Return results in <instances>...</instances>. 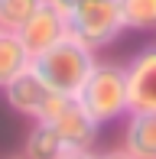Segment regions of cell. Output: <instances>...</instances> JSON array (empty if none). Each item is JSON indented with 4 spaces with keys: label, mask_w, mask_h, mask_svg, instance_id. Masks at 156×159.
<instances>
[{
    "label": "cell",
    "mask_w": 156,
    "mask_h": 159,
    "mask_svg": "<svg viewBox=\"0 0 156 159\" xmlns=\"http://www.w3.org/2000/svg\"><path fill=\"white\" fill-rule=\"evenodd\" d=\"M75 101L98 120L101 127H111L117 120H127L130 114V91H127V65L98 59L91 75L85 78Z\"/></svg>",
    "instance_id": "cell-1"
},
{
    "label": "cell",
    "mask_w": 156,
    "mask_h": 159,
    "mask_svg": "<svg viewBox=\"0 0 156 159\" xmlns=\"http://www.w3.org/2000/svg\"><path fill=\"white\" fill-rule=\"evenodd\" d=\"M94 62H98L94 49L78 42L75 36H65V39H59L55 46H49L46 52L33 55V71H36L52 91L75 98L78 91H81L85 78L91 75Z\"/></svg>",
    "instance_id": "cell-2"
},
{
    "label": "cell",
    "mask_w": 156,
    "mask_h": 159,
    "mask_svg": "<svg viewBox=\"0 0 156 159\" xmlns=\"http://www.w3.org/2000/svg\"><path fill=\"white\" fill-rule=\"evenodd\" d=\"M0 94H3V104L10 107L16 117H26L30 124L33 120H55L68 104H72L68 94H59V91L49 88L36 71H33V65L23 71V75H16Z\"/></svg>",
    "instance_id": "cell-3"
},
{
    "label": "cell",
    "mask_w": 156,
    "mask_h": 159,
    "mask_svg": "<svg viewBox=\"0 0 156 159\" xmlns=\"http://www.w3.org/2000/svg\"><path fill=\"white\" fill-rule=\"evenodd\" d=\"M65 20H68V36H75L94 52L114 46L127 33L124 16H120V0H85Z\"/></svg>",
    "instance_id": "cell-4"
},
{
    "label": "cell",
    "mask_w": 156,
    "mask_h": 159,
    "mask_svg": "<svg viewBox=\"0 0 156 159\" xmlns=\"http://www.w3.org/2000/svg\"><path fill=\"white\" fill-rule=\"evenodd\" d=\"M127 91H130V111H156V42L130 55Z\"/></svg>",
    "instance_id": "cell-5"
},
{
    "label": "cell",
    "mask_w": 156,
    "mask_h": 159,
    "mask_svg": "<svg viewBox=\"0 0 156 159\" xmlns=\"http://www.w3.org/2000/svg\"><path fill=\"white\" fill-rule=\"evenodd\" d=\"M46 124H52L55 130H59L62 143H65L68 149H94L98 136H101V124H98L75 98H72V104H68L55 120H46Z\"/></svg>",
    "instance_id": "cell-6"
},
{
    "label": "cell",
    "mask_w": 156,
    "mask_h": 159,
    "mask_svg": "<svg viewBox=\"0 0 156 159\" xmlns=\"http://www.w3.org/2000/svg\"><path fill=\"white\" fill-rule=\"evenodd\" d=\"M65 36H68V20H65V13H59L49 0H46V7H42L36 16L20 30V39L30 49V55L46 52L49 46H55V42L65 39Z\"/></svg>",
    "instance_id": "cell-7"
},
{
    "label": "cell",
    "mask_w": 156,
    "mask_h": 159,
    "mask_svg": "<svg viewBox=\"0 0 156 159\" xmlns=\"http://www.w3.org/2000/svg\"><path fill=\"white\" fill-rule=\"evenodd\" d=\"M124 149L137 159H156V111H130L124 120Z\"/></svg>",
    "instance_id": "cell-8"
},
{
    "label": "cell",
    "mask_w": 156,
    "mask_h": 159,
    "mask_svg": "<svg viewBox=\"0 0 156 159\" xmlns=\"http://www.w3.org/2000/svg\"><path fill=\"white\" fill-rule=\"evenodd\" d=\"M65 143H62L59 130L46 120H33V127L23 136V156L26 159H59L65 153Z\"/></svg>",
    "instance_id": "cell-9"
},
{
    "label": "cell",
    "mask_w": 156,
    "mask_h": 159,
    "mask_svg": "<svg viewBox=\"0 0 156 159\" xmlns=\"http://www.w3.org/2000/svg\"><path fill=\"white\" fill-rule=\"evenodd\" d=\"M30 65H33V55H30V49L23 46L20 33H3L0 30V91L16 75H23Z\"/></svg>",
    "instance_id": "cell-10"
},
{
    "label": "cell",
    "mask_w": 156,
    "mask_h": 159,
    "mask_svg": "<svg viewBox=\"0 0 156 159\" xmlns=\"http://www.w3.org/2000/svg\"><path fill=\"white\" fill-rule=\"evenodd\" d=\"M127 33H156V0H120Z\"/></svg>",
    "instance_id": "cell-11"
},
{
    "label": "cell",
    "mask_w": 156,
    "mask_h": 159,
    "mask_svg": "<svg viewBox=\"0 0 156 159\" xmlns=\"http://www.w3.org/2000/svg\"><path fill=\"white\" fill-rule=\"evenodd\" d=\"M42 7H46V0H0V30L20 33Z\"/></svg>",
    "instance_id": "cell-12"
},
{
    "label": "cell",
    "mask_w": 156,
    "mask_h": 159,
    "mask_svg": "<svg viewBox=\"0 0 156 159\" xmlns=\"http://www.w3.org/2000/svg\"><path fill=\"white\" fill-rule=\"evenodd\" d=\"M59 159H98L94 149H65Z\"/></svg>",
    "instance_id": "cell-13"
},
{
    "label": "cell",
    "mask_w": 156,
    "mask_h": 159,
    "mask_svg": "<svg viewBox=\"0 0 156 159\" xmlns=\"http://www.w3.org/2000/svg\"><path fill=\"white\" fill-rule=\"evenodd\" d=\"M49 3H52L55 10H59V13H65V16H68V13H72L75 7H81L85 0H49Z\"/></svg>",
    "instance_id": "cell-14"
},
{
    "label": "cell",
    "mask_w": 156,
    "mask_h": 159,
    "mask_svg": "<svg viewBox=\"0 0 156 159\" xmlns=\"http://www.w3.org/2000/svg\"><path fill=\"white\" fill-rule=\"evenodd\" d=\"M98 159H137V156H133V153H127V149L120 146V149H108V153H98Z\"/></svg>",
    "instance_id": "cell-15"
},
{
    "label": "cell",
    "mask_w": 156,
    "mask_h": 159,
    "mask_svg": "<svg viewBox=\"0 0 156 159\" xmlns=\"http://www.w3.org/2000/svg\"><path fill=\"white\" fill-rule=\"evenodd\" d=\"M10 159H26V156H10Z\"/></svg>",
    "instance_id": "cell-16"
}]
</instances>
